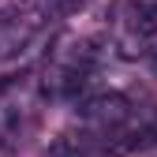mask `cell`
<instances>
[{
    "label": "cell",
    "mask_w": 157,
    "mask_h": 157,
    "mask_svg": "<svg viewBox=\"0 0 157 157\" xmlns=\"http://www.w3.org/2000/svg\"><path fill=\"white\" fill-rule=\"evenodd\" d=\"M45 4H49L52 11H71V8L78 4V0H45Z\"/></svg>",
    "instance_id": "cell-3"
},
{
    "label": "cell",
    "mask_w": 157,
    "mask_h": 157,
    "mask_svg": "<svg viewBox=\"0 0 157 157\" xmlns=\"http://www.w3.org/2000/svg\"><path fill=\"white\" fill-rule=\"evenodd\" d=\"M82 120L94 135L101 139H112V135H124V127L135 120V109L127 97L120 94H105V97H94V101L82 105Z\"/></svg>",
    "instance_id": "cell-1"
},
{
    "label": "cell",
    "mask_w": 157,
    "mask_h": 157,
    "mask_svg": "<svg viewBox=\"0 0 157 157\" xmlns=\"http://www.w3.org/2000/svg\"><path fill=\"white\" fill-rule=\"evenodd\" d=\"M34 19H15V15H0V56H11L30 41Z\"/></svg>",
    "instance_id": "cell-2"
}]
</instances>
